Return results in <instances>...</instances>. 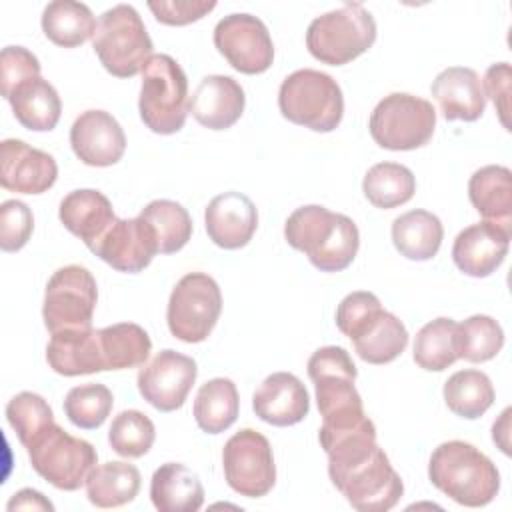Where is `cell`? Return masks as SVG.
I'll list each match as a JSON object with an SVG mask.
<instances>
[{
  "mask_svg": "<svg viewBox=\"0 0 512 512\" xmlns=\"http://www.w3.org/2000/svg\"><path fill=\"white\" fill-rule=\"evenodd\" d=\"M510 412H512V410L506 408V410L502 412L500 420L494 422V426H492V438H494V442L502 448L504 454H510V448H508V420H510Z\"/></svg>",
  "mask_w": 512,
  "mask_h": 512,
  "instance_id": "49",
  "label": "cell"
},
{
  "mask_svg": "<svg viewBox=\"0 0 512 512\" xmlns=\"http://www.w3.org/2000/svg\"><path fill=\"white\" fill-rule=\"evenodd\" d=\"M510 82H512V72H510V64L508 62H498L492 64L486 74H484V88L486 94L490 96L500 122L506 130H510Z\"/></svg>",
  "mask_w": 512,
  "mask_h": 512,
  "instance_id": "47",
  "label": "cell"
},
{
  "mask_svg": "<svg viewBox=\"0 0 512 512\" xmlns=\"http://www.w3.org/2000/svg\"><path fill=\"white\" fill-rule=\"evenodd\" d=\"M380 310L382 304L376 294L364 290L352 292L338 304L336 326L344 336L354 338Z\"/></svg>",
  "mask_w": 512,
  "mask_h": 512,
  "instance_id": "45",
  "label": "cell"
},
{
  "mask_svg": "<svg viewBox=\"0 0 512 512\" xmlns=\"http://www.w3.org/2000/svg\"><path fill=\"white\" fill-rule=\"evenodd\" d=\"M228 486L246 498L266 496L276 482V464L268 438L252 428L236 432L222 450Z\"/></svg>",
  "mask_w": 512,
  "mask_h": 512,
  "instance_id": "13",
  "label": "cell"
},
{
  "mask_svg": "<svg viewBox=\"0 0 512 512\" xmlns=\"http://www.w3.org/2000/svg\"><path fill=\"white\" fill-rule=\"evenodd\" d=\"M92 10L74 0H54L42 12V30L50 42L62 48L84 44L96 32Z\"/></svg>",
  "mask_w": 512,
  "mask_h": 512,
  "instance_id": "31",
  "label": "cell"
},
{
  "mask_svg": "<svg viewBox=\"0 0 512 512\" xmlns=\"http://www.w3.org/2000/svg\"><path fill=\"white\" fill-rule=\"evenodd\" d=\"M6 418L24 448H28L54 424L52 408L40 394L34 392L16 394L6 406Z\"/></svg>",
  "mask_w": 512,
  "mask_h": 512,
  "instance_id": "41",
  "label": "cell"
},
{
  "mask_svg": "<svg viewBox=\"0 0 512 512\" xmlns=\"http://www.w3.org/2000/svg\"><path fill=\"white\" fill-rule=\"evenodd\" d=\"M252 408L266 424L292 426L308 416L310 396L300 378L290 372H274L254 392Z\"/></svg>",
  "mask_w": 512,
  "mask_h": 512,
  "instance_id": "22",
  "label": "cell"
},
{
  "mask_svg": "<svg viewBox=\"0 0 512 512\" xmlns=\"http://www.w3.org/2000/svg\"><path fill=\"white\" fill-rule=\"evenodd\" d=\"M246 96L242 86L224 74H210L200 80L188 100V112L210 130H226L244 112Z\"/></svg>",
  "mask_w": 512,
  "mask_h": 512,
  "instance_id": "21",
  "label": "cell"
},
{
  "mask_svg": "<svg viewBox=\"0 0 512 512\" xmlns=\"http://www.w3.org/2000/svg\"><path fill=\"white\" fill-rule=\"evenodd\" d=\"M114 398L112 392L98 382L74 386L64 398V412L68 420L84 430L100 428L110 416Z\"/></svg>",
  "mask_w": 512,
  "mask_h": 512,
  "instance_id": "40",
  "label": "cell"
},
{
  "mask_svg": "<svg viewBox=\"0 0 512 512\" xmlns=\"http://www.w3.org/2000/svg\"><path fill=\"white\" fill-rule=\"evenodd\" d=\"M0 184L18 194H42L58 178L56 160L22 140L8 138L0 144Z\"/></svg>",
  "mask_w": 512,
  "mask_h": 512,
  "instance_id": "17",
  "label": "cell"
},
{
  "mask_svg": "<svg viewBox=\"0 0 512 512\" xmlns=\"http://www.w3.org/2000/svg\"><path fill=\"white\" fill-rule=\"evenodd\" d=\"M98 338L106 370H126L142 366L152 350L148 332L134 322H120L100 328Z\"/></svg>",
  "mask_w": 512,
  "mask_h": 512,
  "instance_id": "32",
  "label": "cell"
},
{
  "mask_svg": "<svg viewBox=\"0 0 512 512\" xmlns=\"http://www.w3.org/2000/svg\"><path fill=\"white\" fill-rule=\"evenodd\" d=\"M148 8L156 16L158 22L168 26H186L190 22L200 20L210 10L216 8V2L208 0H160L148 2Z\"/></svg>",
  "mask_w": 512,
  "mask_h": 512,
  "instance_id": "46",
  "label": "cell"
},
{
  "mask_svg": "<svg viewBox=\"0 0 512 512\" xmlns=\"http://www.w3.org/2000/svg\"><path fill=\"white\" fill-rule=\"evenodd\" d=\"M40 76L38 58L24 46H6L0 54L2 96L8 100L12 92L26 80Z\"/></svg>",
  "mask_w": 512,
  "mask_h": 512,
  "instance_id": "44",
  "label": "cell"
},
{
  "mask_svg": "<svg viewBox=\"0 0 512 512\" xmlns=\"http://www.w3.org/2000/svg\"><path fill=\"white\" fill-rule=\"evenodd\" d=\"M48 366L62 376L102 372L104 360L98 330H62L52 334L46 346Z\"/></svg>",
  "mask_w": 512,
  "mask_h": 512,
  "instance_id": "25",
  "label": "cell"
},
{
  "mask_svg": "<svg viewBox=\"0 0 512 512\" xmlns=\"http://www.w3.org/2000/svg\"><path fill=\"white\" fill-rule=\"evenodd\" d=\"M444 402L460 418H480L494 402V386L480 370H458L444 384Z\"/></svg>",
  "mask_w": 512,
  "mask_h": 512,
  "instance_id": "37",
  "label": "cell"
},
{
  "mask_svg": "<svg viewBox=\"0 0 512 512\" xmlns=\"http://www.w3.org/2000/svg\"><path fill=\"white\" fill-rule=\"evenodd\" d=\"M92 48L100 64L116 78H132L142 72L152 56V40L130 4H118L98 18Z\"/></svg>",
  "mask_w": 512,
  "mask_h": 512,
  "instance_id": "7",
  "label": "cell"
},
{
  "mask_svg": "<svg viewBox=\"0 0 512 512\" xmlns=\"http://www.w3.org/2000/svg\"><path fill=\"white\" fill-rule=\"evenodd\" d=\"M156 438V428L152 420L140 410L120 412L108 430V442L112 450L124 458L144 456Z\"/></svg>",
  "mask_w": 512,
  "mask_h": 512,
  "instance_id": "42",
  "label": "cell"
},
{
  "mask_svg": "<svg viewBox=\"0 0 512 512\" xmlns=\"http://www.w3.org/2000/svg\"><path fill=\"white\" fill-rule=\"evenodd\" d=\"M318 440L332 484L354 510L386 512L398 504L404 484L376 444V426L368 416L350 428L318 430Z\"/></svg>",
  "mask_w": 512,
  "mask_h": 512,
  "instance_id": "1",
  "label": "cell"
},
{
  "mask_svg": "<svg viewBox=\"0 0 512 512\" xmlns=\"http://www.w3.org/2000/svg\"><path fill=\"white\" fill-rule=\"evenodd\" d=\"M222 312L216 280L204 272H190L178 280L168 300V328L174 338L196 344L210 336Z\"/></svg>",
  "mask_w": 512,
  "mask_h": 512,
  "instance_id": "11",
  "label": "cell"
},
{
  "mask_svg": "<svg viewBox=\"0 0 512 512\" xmlns=\"http://www.w3.org/2000/svg\"><path fill=\"white\" fill-rule=\"evenodd\" d=\"M284 238L322 272L348 268L360 246L354 220L318 204L296 208L284 224Z\"/></svg>",
  "mask_w": 512,
  "mask_h": 512,
  "instance_id": "2",
  "label": "cell"
},
{
  "mask_svg": "<svg viewBox=\"0 0 512 512\" xmlns=\"http://www.w3.org/2000/svg\"><path fill=\"white\" fill-rule=\"evenodd\" d=\"M458 360V324L436 318L424 324L414 340V362L424 370L442 372Z\"/></svg>",
  "mask_w": 512,
  "mask_h": 512,
  "instance_id": "36",
  "label": "cell"
},
{
  "mask_svg": "<svg viewBox=\"0 0 512 512\" xmlns=\"http://www.w3.org/2000/svg\"><path fill=\"white\" fill-rule=\"evenodd\" d=\"M138 216L152 228L162 254L182 250L192 236L190 214L174 200H152Z\"/></svg>",
  "mask_w": 512,
  "mask_h": 512,
  "instance_id": "38",
  "label": "cell"
},
{
  "mask_svg": "<svg viewBox=\"0 0 512 512\" xmlns=\"http://www.w3.org/2000/svg\"><path fill=\"white\" fill-rule=\"evenodd\" d=\"M214 46L242 74H262L272 66L274 44L266 24L252 14H228L214 28Z\"/></svg>",
  "mask_w": 512,
  "mask_h": 512,
  "instance_id": "14",
  "label": "cell"
},
{
  "mask_svg": "<svg viewBox=\"0 0 512 512\" xmlns=\"http://www.w3.org/2000/svg\"><path fill=\"white\" fill-rule=\"evenodd\" d=\"M362 190L372 206L390 210L406 204L414 196L416 178L402 164L380 162L366 172L362 180Z\"/></svg>",
  "mask_w": 512,
  "mask_h": 512,
  "instance_id": "35",
  "label": "cell"
},
{
  "mask_svg": "<svg viewBox=\"0 0 512 512\" xmlns=\"http://www.w3.org/2000/svg\"><path fill=\"white\" fill-rule=\"evenodd\" d=\"M8 510H54V506L40 492L32 488H24L10 498Z\"/></svg>",
  "mask_w": 512,
  "mask_h": 512,
  "instance_id": "48",
  "label": "cell"
},
{
  "mask_svg": "<svg viewBox=\"0 0 512 512\" xmlns=\"http://www.w3.org/2000/svg\"><path fill=\"white\" fill-rule=\"evenodd\" d=\"M278 106L286 120L314 132H332L344 114V96L338 82L320 70L302 68L284 78Z\"/></svg>",
  "mask_w": 512,
  "mask_h": 512,
  "instance_id": "5",
  "label": "cell"
},
{
  "mask_svg": "<svg viewBox=\"0 0 512 512\" xmlns=\"http://www.w3.org/2000/svg\"><path fill=\"white\" fill-rule=\"evenodd\" d=\"M140 118L156 134L182 130L188 116V80L168 54H152L142 68Z\"/></svg>",
  "mask_w": 512,
  "mask_h": 512,
  "instance_id": "6",
  "label": "cell"
},
{
  "mask_svg": "<svg viewBox=\"0 0 512 512\" xmlns=\"http://www.w3.org/2000/svg\"><path fill=\"white\" fill-rule=\"evenodd\" d=\"M150 498L160 512H196L204 502V488L190 468L166 462L152 474Z\"/></svg>",
  "mask_w": 512,
  "mask_h": 512,
  "instance_id": "27",
  "label": "cell"
},
{
  "mask_svg": "<svg viewBox=\"0 0 512 512\" xmlns=\"http://www.w3.org/2000/svg\"><path fill=\"white\" fill-rule=\"evenodd\" d=\"M70 146L84 164L104 168L124 156L126 136L110 112L86 110L70 128Z\"/></svg>",
  "mask_w": 512,
  "mask_h": 512,
  "instance_id": "18",
  "label": "cell"
},
{
  "mask_svg": "<svg viewBox=\"0 0 512 512\" xmlns=\"http://www.w3.org/2000/svg\"><path fill=\"white\" fill-rule=\"evenodd\" d=\"M510 232L486 220L464 228L452 246V260L472 278L490 276L506 258Z\"/></svg>",
  "mask_w": 512,
  "mask_h": 512,
  "instance_id": "20",
  "label": "cell"
},
{
  "mask_svg": "<svg viewBox=\"0 0 512 512\" xmlns=\"http://www.w3.org/2000/svg\"><path fill=\"white\" fill-rule=\"evenodd\" d=\"M238 390L230 378H212L200 386L194 400V418L202 432L220 434L238 418Z\"/></svg>",
  "mask_w": 512,
  "mask_h": 512,
  "instance_id": "34",
  "label": "cell"
},
{
  "mask_svg": "<svg viewBox=\"0 0 512 512\" xmlns=\"http://www.w3.org/2000/svg\"><path fill=\"white\" fill-rule=\"evenodd\" d=\"M428 478L440 492L468 508L490 504L500 490L496 464L464 440L442 442L432 452Z\"/></svg>",
  "mask_w": 512,
  "mask_h": 512,
  "instance_id": "3",
  "label": "cell"
},
{
  "mask_svg": "<svg viewBox=\"0 0 512 512\" xmlns=\"http://www.w3.org/2000/svg\"><path fill=\"white\" fill-rule=\"evenodd\" d=\"M444 228L436 214L410 210L392 222V242L408 260H430L438 254Z\"/></svg>",
  "mask_w": 512,
  "mask_h": 512,
  "instance_id": "29",
  "label": "cell"
},
{
  "mask_svg": "<svg viewBox=\"0 0 512 512\" xmlns=\"http://www.w3.org/2000/svg\"><path fill=\"white\" fill-rule=\"evenodd\" d=\"M16 120L34 132L52 130L62 112V102L56 88L42 76L22 82L8 98Z\"/></svg>",
  "mask_w": 512,
  "mask_h": 512,
  "instance_id": "28",
  "label": "cell"
},
{
  "mask_svg": "<svg viewBox=\"0 0 512 512\" xmlns=\"http://www.w3.org/2000/svg\"><path fill=\"white\" fill-rule=\"evenodd\" d=\"M58 216L64 228L78 236L90 250H94L100 238L116 222L110 200L92 188L74 190L64 196L58 208Z\"/></svg>",
  "mask_w": 512,
  "mask_h": 512,
  "instance_id": "24",
  "label": "cell"
},
{
  "mask_svg": "<svg viewBox=\"0 0 512 512\" xmlns=\"http://www.w3.org/2000/svg\"><path fill=\"white\" fill-rule=\"evenodd\" d=\"M140 480V472L134 464L106 462L90 472L86 480V494L98 508H118L136 498Z\"/></svg>",
  "mask_w": 512,
  "mask_h": 512,
  "instance_id": "33",
  "label": "cell"
},
{
  "mask_svg": "<svg viewBox=\"0 0 512 512\" xmlns=\"http://www.w3.org/2000/svg\"><path fill=\"white\" fill-rule=\"evenodd\" d=\"M206 232L210 240L226 250L246 246L258 226L254 202L236 190L222 192L210 200L204 212Z\"/></svg>",
  "mask_w": 512,
  "mask_h": 512,
  "instance_id": "19",
  "label": "cell"
},
{
  "mask_svg": "<svg viewBox=\"0 0 512 512\" xmlns=\"http://www.w3.org/2000/svg\"><path fill=\"white\" fill-rule=\"evenodd\" d=\"M356 354L368 364H388L396 360L406 344V326L384 308L354 336L350 338Z\"/></svg>",
  "mask_w": 512,
  "mask_h": 512,
  "instance_id": "30",
  "label": "cell"
},
{
  "mask_svg": "<svg viewBox=\"0 0 512 512\" xmlns=\"http://www.w3.org/2000/svg\"><path fill=\"white\" fill-rule=\"evenodd\" d=\"M376 40L374 16L360 4H344L314 18L306 30L308 52L330 66H342L364 54Z\"/></svg>",
  "mask_w": 512,
  "mask_h": 512,
  "instance_id": "8",
  "label": "cell"
},
{
  "mask_svg": "<svg viewBox=\"0 0 512 512\" xmlns=\"http://www.w3.org/2000/svg\"><path fill=\"white\" fill-rule=\"evenodd\" d=\"M196 374L198 368L190 356L166 348L140 368L138 392L156 410L174 412L186 402Z\"/></svg>",
  "mask_w": 512,
  "mask_h": 512,
  "instance_id": "15",
  "label": "cell"
},
{
  "mask_svg": "<svg viewBox=\"0 0 512 512\" xmlns=\"http://www.w3.org/2000/svg\"><path fill=\"white\" fill-rule=\"evenodd\" d=\"M118 272L136 274L160 252L152 228L140 218H116L92 250Z\"/></svg>",
  "mask_w": 512,
  "mask_h": 512,
  "instance_id": "16",
  "label": "cell"
},
{
  "mask_svg": "<svg viewBox=\"0 0 512 512\" xmlns=\"http://www.w3.org/2000/svg\"><path fill=\"white\" fill-rule=\"evenodd\" d=\"M98 290L94 276L78 264L58 268L46 284L42 318L50 334L92 328Z\"/></svg>",
  "mask_w": 512,
  "mask_h": 512,
  "instance_id": "12",
  "label": "cell"
},
{
  "mask_svg": "<svg viewBox=\"0 0 512 512\" xmlns=\"http://www.w3.org/2000/svg\"><path fill=\"white\" fill-rule=\"evenodd\" d=\"M468 196L486 222L512 234V172L506 166L490 164L476 170L468 182Z\"/></svg>",
  "mask_w": 512,
  "mask_h": 512,
  "instance_id": "26",
  "label": "cell"
},
{
  "mask_svg": "<svg viewBox=\"0 0 512 512\" xmlns=\"http://www.w3.org/2000/svg\"><path fill=\"white\" fill-rule=\"evenodd\" d=\"M28 458L36 474L58 490H78L96 468V448L76 436H70L56 422L40 434L28 448Z\"/></svg>",
  "mask_w": 512,
  "mask_h": 512,
  "instance_id": "10",
  "label": "cell"
},
{
  "mask_svg": "<svg viewBox=\"0 0 512 512\" xmlns=\"http://www.w3.org/2000/svg\"><path fill=\"white\" fill-rule=\"evenodd\" d=\"M432 96L446 120L474 122L484 114L486 96L476 70L466 66H450L432 82Z\"/></svg>",
  "mask_w": 512,
  "mask_h": 512,
  "instance_id": "23",
  "label": "cell"
},
{
  "mask_svg": "<svg viewBox=\"0 0 512 512\" xmlns=\"http://www.w3.org/2000/svg\"><path fill=\"white\" fill-rule=\"evenodd\" d=\"M356 366L340 346L318 348L308 360V376L316 388L322 416L320 430L350 428L366 418L362 398L354 386Z\"/></svg>",
  "mask_w": 512,
  "mask_h": 512,
  "instance_id": "4",
  "label": "cell"
},
{
  "mask_svg": "<svg viewBox=\"0 0 512 512\" xmlns=\"http://www.w3.org/2000/svg\"><path fill=\"white\" fill-rule=\"evenodd\" d=\"M34 216L20 200H6L0 206V248L4 252L20 250L32 236Z\"/></svg>",
  "mask_w": 512,
  "mask_h": 512,
  "instance_id": "43",
  "label": "cell"
},
{
  "mask_svg": "<svg viewBox=\"0 0 512 512\" xmlns=\"http://www.w3.org/2000/svg\"><path fill=\"white\" fill-rule=\"evenodd\" d=\"M368 128L374 142L386 150H416L430 142L436 110L424 98L394 92L376 104Z\"/></svg>",
  "mask_w": 512,
  "mask_h": 512,
  "instance_id": "9",
  "label": "cell"
},
{
  "mask_svg": "<svg viewBox=\"0 0 512 512\" xmlns=\"http://www.w3.org/2000/svg\"><path fill=\"white\" fill-rule=\"evenodd\" d=\"M504 346L502 326L486 314H474L458 324V358L468 362L492 360Z\"/></svg>",
  "mask_w": 512,
  "mask_h": 512,
  "instance_id": "39",
  "label": "cell"
}]
</instances>
